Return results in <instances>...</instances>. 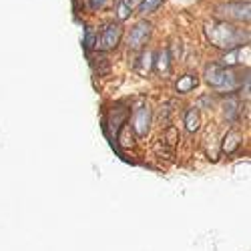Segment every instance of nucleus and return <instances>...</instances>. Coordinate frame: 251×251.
<instances>
[{"instance_id":"12","label":"nucleus","mask_w":251,"mask_h":251,"mask_svg":"<svg viewBox=\"0 0 251 251\" xmlns=\"http://www.w3.org/2000/svg\"><path fill=\"white\" fill-rule=\"evenodd\" d=\"M109 4V0H91V8L93 10H100V8H104Z\"/></svg>"},{"instance_id":"3","label":"nucleus","mask_w":251,"mask_h":251,"mask_svg":"<svg viewBox=\"0 0 251 251\" xmlns=\"http://www.w3.org/2000/svg\"><path fill=\"white\" fill-rule=\"evenodd\" d=\"M217 14L225 20H237V23H247L249 20V2H229L217 8Z\"/></svg>"},{"instance_id":"9","label":"nucleus","mask_w":251,"mask_h":251,"mask_svg":"<svg viewBox=\"0 0 251 251\" xmlns=\"http://www.w3.org/2000/svg\"><path fill=\"white\" fill-rule=\"evenodd\" d=\"M131 12H133V6H131L129 0H121V2H119V8H117V16H119V20H125Z\"/></svg>"},{"instance_id":"7","label":"nucleus","mask_w":251,"mask_h":251,"mask_svg":"<svg viewBox=\"0 0 251 251\" xmlns=\"http://www.w3.org/2000/svg\"><path fill=\"white\" fill-rule=\"evenodd\" d=\"M195 87H197V78L191 76V75L183 76V78L177 82V91H179V93H189V91H193Z\"/></svg>"},{"instance_id":"4","label":"nucleus","mask_w":251,"mask_h":251,"mask_svg":"<svg viewBox=\"0 0 251 251\" xmlns=\"http://www.w3.org/2000/svg\"><path fill=\"white\" fill-rule=\"evenodd\" d=\"M121 34H123L121 25H115V23L107 25V26H104V30L100 32V38L97 40L99 49H102V50H111V49H115V47L119 45V40H121Z\"/></svg>"},{"instance_id":"11","label":"nucleus","mask_w":251,"mask_h":251,"mask_svg":"<svg viewBox=\"0 0 251 251\" xmlns=\"http://www.w3.org/2000/svg\"><path fill=\"white\" fill-rule=\"evenodd\" d=\"M167 60H169V52L163 50V52L159 54V69H161V71H169V62H167Z\"/></svg>"},{"instance_id":"5","label":"nucleus","mask_w":251,"mask_h":251,"mask_svg":"<svg viewBox=\"0 0 251 251\" xmlns=\"http://www.w3.org/2000/svg\"><path fill=\"white\" fill-rule=\"evenodd\" d=\"M151 30H153V26H151V23H147V20H141V23H137L135 28L129 34V47L131 49L145 47V45H147V40H149V36H151Z\"/></svg>"},{"instance_id":"2","label":"nucleus","mask_w":251,"mask_h":251,"mask_svg":"<svg viewBox=\"0 0 251 251\" xmlns=\"http://www.w3.org/2000/svg\"><path fill=\"white\" fill-rule=\"evenodd\" d=\"M207 82L219 93H233L239 87L237 75L223 65H211L207 69Z\"/></svg>"},{"instance_id":"8","label":"nucleus","mask_w":251,"mask_h":251,"mask_svg":"<svg viewBox=\"0 0 251 251\" xmlns=\"http://www.w3.org/2000/svg\"><path fill=\"white\" fill-rule=\"evenodd\" d=\"M161 4H163V0H141L139 12H141V14H151V12H155Z\"/></svg>"},{"instance_id":"13","label":"nucleus","mask_w":251,"mask_h":251,"mask_svg":"<svg viewBox=\"0 0 251 251\" xmlns=\"http://www.w3.org/2000/svg\"><path fill=\"white\" fill-rule=\"evenodd\" d=\"M85 45H87V49H91V47H93V30H91V28L87 30V38H85Z\"/></svg>"},{"instance_id":"1","label":"nucleus","mask_w":251,"mask_h":251,"mask_svg":"<svg viewBox=\"0 0 251 251\" xmlns=\"http://www.w3.org/2000/svg\"><path fill=\"white\" fill-rule=\"evenodd\" d=\"M205 32H207V36H209V40H211L213 47L227 49V50L243 45V40L247 43V38H249V34L243 28H237L233 25H229L227 20H217V23L207 25Z\"/></svg>"},{"instance_id":"6","label":"nucleus","mask_w":251,"mask_h":251,"mask_svg":"<svg viewBox=\"0 0 251 251\" xmlns=\"http://www.w3.org/2000/svg\"><path fill=\"white\" fill-rule=\"evenodd\" d=\"M147 127H149V109H141L135 115V131H137V135L143 137L145 133H147Z\"/></svg>"},{"instance_id":"10","label":"nucleus","mask_w":251,"mask_h":251,"mask_svg":"<svg viewBox=\"0 0 251 251\" xmlns=\"http://www.w3.org/2000/svg\"><path fill=\"white\" fill-rule=\"evenodd\" d=\"M199 119H197V113L191 109L189 113H187V129H189V131H195L197 127H199Z\"/></svg>"}]
</instances>
